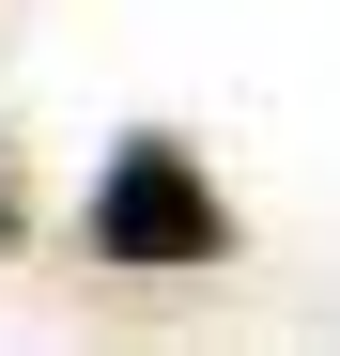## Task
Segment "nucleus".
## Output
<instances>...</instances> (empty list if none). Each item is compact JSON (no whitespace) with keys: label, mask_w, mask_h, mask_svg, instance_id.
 Masks as SVG:
<instances>
[{"label":"nucleus","mask_w":340,"mask_h":356,"mask_svg":"<svg viewBox=\"0 0 340 356\" xmlns=\"http://www.w3.org/2000/svg\"><path fill=\"white\" fill-rule=\"evenodd\" d=\"M232 248V217H216V186L170 140H124L108 155V186H93V264H124V279H170V264H216Z\"/></svg>","instance_id":"obj_1"},{"label":"nucleus","mask_w":340,"mask_h":356,"mask_svg":"<svg viewBox=\"0 0 340 356\" xmlns=\"http://www.w3.org/2000/svg\"><path fill=\"white\" fill-rule=\"evenodd\" d=\"M0 232H16V170H0Z\"/></svg>","instance_id":"obj_2"}]
</instances>
